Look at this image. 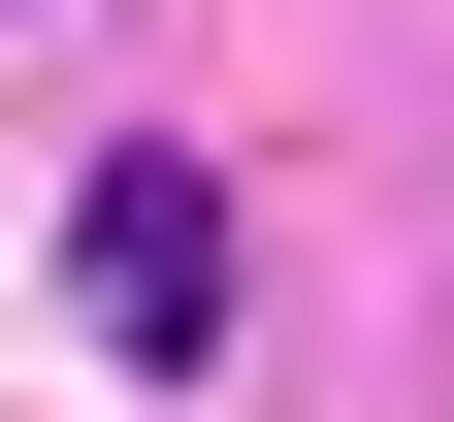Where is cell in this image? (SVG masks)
Segmentation results:
<instances>
[{
    "instance_id": "obj_1",
    "label": "cell",
    "mask_w": 454,
    "mask_h": 422,
    "mask_svg": "<svg viewBox=\"0 0 454 422\" xmlns=\"http://www.w3.org/2000/svg\"><path fill=\"white\" fill-rule=\"evenodd\" d=\"M66 292H98L130 357H195V325H227V195H195V163H98V227H66Z\"/></svg>"
}]
</instances>
